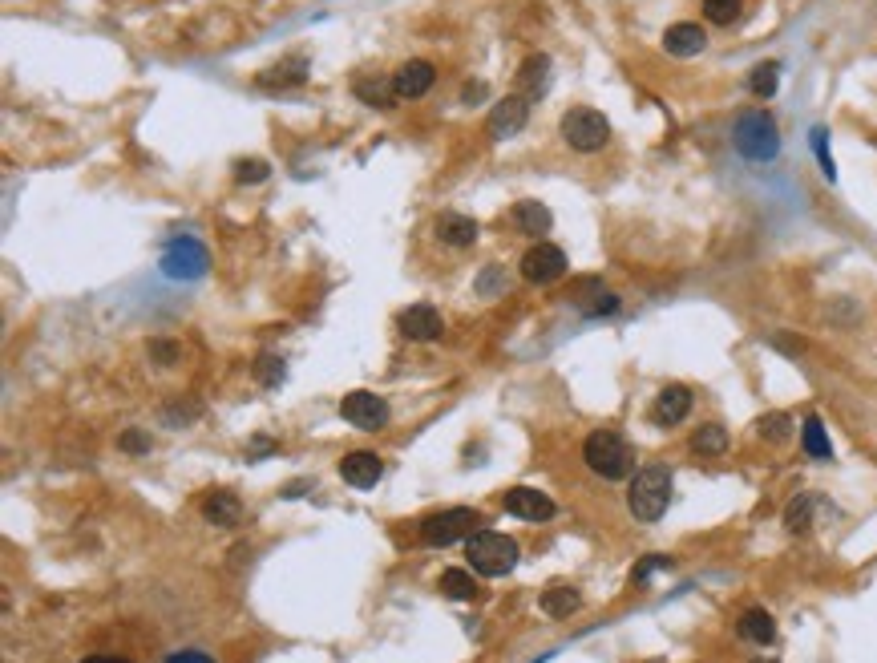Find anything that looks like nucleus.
Wrapping results in <instances>:
<instances>
[{"mask_svg":"<svg viewBox=\"0 0 877 663\" xmlns=\"http://www.w3.org/2000/svg\"><path fill=\"white\" fill-rule=\"evenodd\" d=\"M704 45H708V33H704L700 25H692V21L671 25V29L663 33V49H667L671 57H696V53H704Z\"/></svg>","mask_w":877,"mask_h":663,"instance_id":"obj_16","label":"nucleus"},{"mask_svg":"<svg viewBox=\"0 0 877 663\" xmlns=\"http://www.w3.org/2000/svg\"><path fill=\"white\" fill-rule=\"evenodd\" d=\"M150 356H158L162 364H174V360H178V348L166 344V340H154V344H150Z\"/></svg>","mask_w":877,"mask_h":663,"instance_id":"obj_38","label":"nucleus"},{"mask_svg":"<svg viewBox=\"0 0 877 663\" xmlns=\"http://www.w3.org/2000/svg\"><path fill=\"white\" fill-rule=\"evenodd\" d=\"M437 239L449 243V247H469V243H477V223L469 215L449 211V215L437 219Z\"/></svg>","mask_w":877,"mask_h":663,"instance_id":"obj_19","label":"nucleus"},{"mask_svg":"<svg viewBox=\"0 0 877 663\" xmlns=\"http://www.w3.org/2000/svg\"><path fill=\"white\" fill-rule=\"evenodd\" d=\"M732 146L748 162H772L776 154H781V130H776L768 110H748L732 126Z\"/></svg>","mask_w":877,"mask_h":663,"instance_id":"obj_2","label":"nucleus"},{"mask_svg":"<svg viewBox=\"0 0 877 663\" xmlns=\"http://www.w3.org/2000/svg\"><path fill=\"white\" fill-rule=\"evenodd\" d=\"M473 98H485V85H465V102H473Z\"/></svg>","mask_w":877,"mask_h":663,"instance_id":"obj_41","label":"nucleus"},{"mask_svg":"<svg viewBox=\"0 0 877 663\" xmlns=\"http://www.w3.org/2000/svg\"><path fill=\"white\" fill-rule=\"evenodd\" d=\"M340 478L352 486V490H372L380 478H384V461L368 449H356V453H344L340 461Z\"/></svg>","mask_w":877,"mask_h":663,"instance_id":"obj_11","label":"nucleus"},{"mask_svg":"<svg viewBox=\"0 0 877 663\" xmlns=\"http://www.w3.org/2000/svg\"><path fill=\"white\" fill-rule=\"evenodd\" d=\"M728 449V429L724 425H700L696 433H692V453H700V457H720Z\"/></svg>","mask_w":877,"mask_h":663,"instance_id":"obj_25","label":"nucleus"},{"mask_svg":"<svg viewBox=\"0 0 877 663\" xmlns=\"http://www.w3.org/2000/svg\"><path fill=\"white\" fill-rule=\"evenodd\" d=\"M801 445H805V453L817 457V461H829V457H833V445H829V433H825L821 417H809V421H805V429H801Z\"/></svg>","mask_w":877,"mask_h":663,"instance_id":"obj_26","label":"nucleus"},{"mask_svg":"<svg viewBox=\"0 0 877 663\" xmlns=\"http://www.w3.org/2000/svg\"><path fill=\"white\" fill-rule=\"evenodd\" d=\"M441 591H445L449 599H457V603H469V599L477 595V583H473L469 571H457V566H453V571L441 575Z\"/></svg>","mask_w":877,"mask_h":663,"instance_id":"obj_27","label":"nucleus"},{"mask_svg":"<svg viewBox=\"0 0 877 663\" xmlns=\"http://www.w3.org/2000/svg\"><path fill=\"white\" fill-rule=\"evenodd\" d=\"M760 663H776V659H760Z\"/></svg>","mask_w":877,"mask_h":663,"instance_id":"obj_42","label":"nucleus"},{"mask_svg":"<svg viewBox=\"0 0 877 663\" xmlns=\"http://www.w3.org/2000/svg\"><path fill=\"white\" fill-rule=\"evenodd\" d=\"M562 138H566L570 150L595 154V150L607 146L611 122H607L599 110H591V106H578V110H566V114H562Z\"/></svg>","mask_w":877,"mask_h":663,"instance_id":"obj_5","label":"nucleus"},{"mask_svg":"<svg viewBox=\"0 0 877 663\" xmlns=\"http://www.w3.org/2000/svg\"><path fill=\"white\" fill-rule=\"evenodd\" d=\"M271 174V166L263 162V158H243V162H235V178L239 182H263Z\"/></svg>","mask_w":877,"mask_h":663,"instance_id":"obj_32","label":"nucleus"},{"mask_svg":"<svg viewBox=\"0 0 877 663\" xmlns=\"http://www.w3.org/2000/svg\"><path fill=\"white\" fill-rule=\"evenodd\" d=\"M469 562L477 575L502 579L518 566V542L510 534H498V530H477L469 538Z\"/></svg>","mask_w":877,"mask_h":663,"instance_id":"obj_4","label":"nucleus"},{"mask_svg":"<svg viewBox=\"0 0 877 663\" xmlns=\"http://www.w3.org/2000/svg\"><path fill=\"white\" fill-rule=\"evenodd\" d=\"M756 433H760L764 441H772V445H781V441H789V433H793V417H789V413H764V417L756 421Z\"/></svg>","mask_w":877,"mask_h":663,"instance_id":"obj_28","label":"nucleus"},{"mask_svg":"<svg viewBox=\"0 0 877 663\" xmlns=\"http://www.w3.org/2000/svg\"><path fill=\"white\" fill-rule=\"evenodd\" d=\"M776 81H781V65H776V61H764V65L752 69L748 89L756 93V98H772V93H776Z\"/></svg>","mask_w":877,"mask_h":663,"instance_id":"obj_30","label":"nucleus"},{"mask_svg":"<svg viewBox=\"0 0 877 663\" xmlns=\"http://www.w3.org/2000/svg\"><path fill=\"white\" fill-rule=\"evenodd\" d=\"M308 77V61L304 57H287L279 65H271L267 73H259V85L263 89H287V85H300Z\"/></svg>","mask_w":877,"mask_h":663,"instance_id":"obj_20","label":"nucleus"},{"mask_svg":"<svg viewBox=\"0 0 877 663\" xmlns=\"http://www.w3.org/2000/svg\"><path fill=\"white\" fill-rule=\"evenodd\" d=\"M477 288H481V292H494V288H498V267H490V271H485V279L477 283Z\"/></svg>","mask_w":877,"mask_h":663,"instance_id":"obj_39","label":"nucleus"},{"mask_svg":"<svg viewBox=\"0 0 877 663\" xmlns=\"http://www.w3.org/2000/svg\"><path fill=\"white\" fill-rule=\"evenodd\" d=\"M627 506L639 522H659L671 506V469L667 465H643L631 478Z\"/></svg>","mask_w":877,"mask_h":663,"instance_id":"obj_3","label":"nucleus"},{"mask_svg":"<svg viewBox=\"0 0 877 663\" xmlns=\"http://www.w3.org/2000/svg\"><path fill=\"white\" fill-rule=\"evenodd\" d=\"M546 81H550V57H542V53L526 57L522 69H518V93L522 98L530 102V98H538V93H546Z\"/></svg>","mask_w":877,"mask_h":663,"instance_id":"obj_17","label":"nucleus"},{"mask_svg":"<svg viewBox=\"0 0 877 663\" xmlns=\"http://www.w3.org/2000/svg\"><path fill=\"white\" fill-rule=\"evenodd\" d=\"M401 332L409 340H437L445 332V320L433 304H413V308L401 312Z\"/></svg>","mask_w":877,"mask_h":663,"instance_id":"obj_14","label":"nucleus"},{"mask_svg":"<svg viewBox=\"0 0 877 663\" xmlns=\"http://www.w3.org/2000/svg\"><path fill=\"white\" fill-rule=\"evenodd\" d=\"M166 663H215L207 651H194V647H186V651H174V655H166Z\"/></svg>","mask_w":877,"mask_h":663,"instance_id":"obj_37","label":"nucleus"},{"mask_svg":"<svg viewBox=\"0 0 877 663\" xmlns=\"http://www.w3.org/2000/svg\"><path fill=\"white\" fill-rule=\"evenodd\" d=\"M433 81H437V73H433V65L429 61H405L397 73H393V89H397V98H425V93L433 89Z\"/></svg>","mask_w":877,"mask_h":663,"instance_id":"obj_13","label":"nucleus"},{"mask_svg":"<svg viewBox=\"0 0 877 663\" xmlns=\"http://www.w3.org/2000/svg\"><path fill=\"white\" fill-rule=\"evenodd\" d=\"M566 275V255H562V247H554V243H534L526 255H522V279H530V283H554V279H562Z\"/></svg>","mask_w":877,"mask_h":663,"instance_id":"obj_8","label":"nucleus"},{"mask_svg":"<svg viewBox=\"0 0 877 663\" xmlns=\"http://www.w3.org/2000/svg\"><path fill=\"white\" fill-rule=\"evenodd\" d=\"M203 518L215 522V526H239V498L227 494V490H215V494L203 502Z\"/></svg>","mask_w":877,"mask_h":663,"instance_id":"obj_23","label":"nucleus"},{"mask_svg":"<svg viewBox=\"0 0 877 663\" xmlns=\"http://www.w3.org/2000/svg\"><path fill=\"white\" fill-rule=\"evenodd\" d=\"M667 566H671V562H667L663 554H651L647 562H639V566H635V575H631V579H635V583H647L655 571H667Z\"/></svg>","mask_w":877,"mask_h":663,"instance_id":"obj_35","label":"nucleus"},{"mask_svg":"<svg viewBox=\"0 0 877 663\" xmlns=\"http://www.w3.org/2000/svg\"><path fill=\"white\" fill-rule=\"evenodd\" d=\"M740 0H704V17L712 25H736L740 21Z\"/></svg>","mask_w":877,"mask_h":663,"instance_id":"obj_31","label":"nucleus"},{"mask_svg":"<svg viewBox=\"0 0 877 663\" xmlns=\"http://www.w3.org/2000/svg\"><path fill=\"white\" fill-rule=\"evenodd\" d=\"M740 635L748 639V643H772L776 639V623H772V615L764 611V607H748L744 615H740Z\"/></svg>","mask_w":877,"mask_h":663,"instance_id":"obj_21","label":"nucleus"},{"mask_svg":"<svg viewBox=\"0 0 877 663\" xmlns=\"http://www.w3.org/2000/svg\"><path fill=\"white\" fill-rule=\"evenodd\" d=\"M481 526V514L469 510V506H453V510H441V514H429L421 522V542L425 546H453L457 538H473Z\"/></svg>","mask_w":877,"mask_h":663,"instance_id":"obj_6","label":"nucleus"},{"mask_svg":"<svg viewBox=\"0 0 877 663\" xmlns=\"http://www.w3.org/2000/svg\"><path fill=\"white\" fill-rule=\"evenodd\" d=\"M813 506H817L813 494H797V498L789 502V510H785V526H789L793 534H805L809 522H813Z\"/></svg>","mask_w":877,"mask_h":663,"instance_id":"obj_29","label":"nucleus"},{"mask_svg":"<svg viewBox=\"0 0 877 663\" xmlns=\"http://www.w3.org/2000/svg\"><path fill=\"white\" fill-rule=\"evenodd\" d=\"M340 417L356 429H380L388 421V405H384V397H376L368 389H356L340 401Z\"/></svg>","mask_w":877,"mask_h":663,"instance_id":"obj_9","label":"nucleus"},{"mask_svg":"<svg viewBox=\"0 0 877 663\" xmlns=\"http://www.w3.org/2000/svg\"><path fill=\"white\" fill-rule=\"evenodd\" d=\"M582 461H587L591 473H599L603 482H623L627 473L635 469V449L627 445L623 433L599 429V433L587 437V445H582Z\"/></svg>","mask_w":877,"mask_h":663,"instance_id":"obj_1","label":"nucleus"},{"mask_svg":"<svg viewBox=\"0 0 877 663\" xmlns=\"http://www.w3.org/2000/svg\"><path fill=\"white\" fill-rule=\"evenodd\" d=\"M526 118H530V106H526L522 93H514V98H506V102L494 106V114H490V122H485V130H490V138H514V134H522Z\"/></svg>","mask_w":877,"mask_h":663,"instance_id":"obj_12","label":"nucleus"},{"mask_svg":"<svg viewBox=\"0 0 877 663\" xmlns=\"http://www.w3.org/2000/svg\"><path fill=\"white\" fill-rule=\"evenodd\" d=\"M356 98L364 102V106H376V110H393V102H397V89H393V77L388 81H372V77H360L356 85Z\"/></svg>","mask_w":877,"mask_h":663,"instance_id":"obj_22","label":"nucleus"},{"mask_svg":"<svg viewBox=\"0 0 877 663\" xmlns=\"http://www.w3.org/2000/svg\"><path fill=\"white\" fill-rule=\"evenodd\" d=\"M150 433H142V429H126L122 437H118V449L122 453H150Z\"/></svg>","mask_w":877,"mask_h":663,"instance_id":"obj_33","label":"nucleus"},{"mask_svg":"<svg viewBox=\"0 0 877 663\" xmlns=\"http://www.w3.org/2000/svg\"><path fill=\"white\" fill-rule=\"evenodd\" d=\"M255 372H259L263 385H279V381H283V360H279V356H259V368H255Z\"/></svg>","mask_w":877,"mask_h":663,"instance_id":"obj_34","label":"nucleus"},{"mask_svg":"<svg viewBox=\"0 0 877 663\" xmlns=\"http://www.w3.org/2000/svg\"><path fill=\"white\" fill-rule=\"evenodd\" d=\"M162 275L170 279H203L207 275V247L199 239H170L162 251Z\"/></svg>","mask_w":877,"mask_h":663,"instance_id":"obj_7","label":"nucleus"},{"mask_svg":"<svg viewBox=\"0 0 877 663\" xmlns=\"http://www.w3.org/2000/svg\"><path fill=\"white\" fill-rule=\"evenodd\" d=\"M510 223L522 231V235H546L550 231V223H554V215L542 207V203H534V199H522V203H514V211H510Z\"/></svg>","mask_w":877,"mask_h":663,"instance_id":"obj_18","label":"nucleus"},{"mask_svg":"<svg viewBox=\"0 0 877 663\" xmlns=\"http://www.w3.org/2000/svg\"><path fill=\"white\" fill-rule=\"evenodd\" d=\"M813 150H817V158H821V170H825V178H837V170H833V158H829V146H825V130H813Z\"/></svg>","mask_w":877,"mask_h":663,"instance_id":"obj_36","label":"nucleus"},{"mask_svg":"<svg viewBox=\"0 0 877 663\" xmlns=\"http://www.w3.org/2000/svg\"><path fill=\"white\" fill-rule=\"evenodd\" d=\"M688 413H692V389H684V385H667L655 397V409H651L655 425H679Z\"/></svg>","mask_w":877,"mask_h":663,"instance_id":"obj_15","label":"nucleus"},{"mask_svg":"<svg viewBox=\"0 0 877 663\" xmlns=\"http://www.w3.org/2000/svg\"><path fill=\"white\" fill-rule=\"evenodd\" d=\"M578 607H582V595H578L574 587H550V591L542 595V611H546L550 619H570Z\"/></svg>","mask_w":877,"mask_h":663,"instance_id":"obj_24","label":"nucleus"},{"mask_svg":"<svg viewBox=\"0 0 877 663\" xmlns=\"http://www.w3.org/2000/svg\"><path fill=\"white\" fill-rule=\"evenodd\" d=\"M502 506H506V514L526 518V522H546V518H554L550 494H542V490H534V486H514V490H506V494H502Z\"/></svg>","mask_w":877,"mask_h":663,"instance_id":"obj_10","label":"nucleus"},{"mask_svg":"<svg viewBox=\"0 0 877 663\" xmlns=\"http://www.w3.org/2000/svg\"><path fill=\"white\" fill-rule=\"evenodd\" d=\"M81 663H126V659H118V655H89V659H81Z\"/></svg>","mask_w":877,"mask_h":663,"instance_id":"obj_40","label":"nucleus"}]
</instances>
